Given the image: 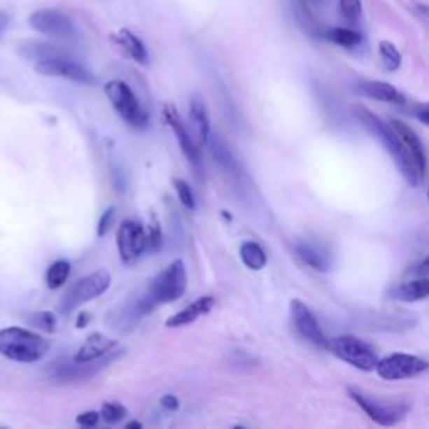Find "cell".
<instances>
[{
	"mask_svg": "<svg viewBox=\"0 0 429 429\" xmlns=\"http://www.w3.org/2000/svg\"><path fill=\"white\" fill-rule=\"evenodd\" d=\"M206 144L210 146L211 156H213L220 168L225 169L227 173H232V175H239L240 173L239 161H237L235 156H233V153L230 151V148H228V144L225 143L222 136H218L216 133L213 134L210 133L206 139Z\"/></svg>",
	"mask_w": 429,
	"mask_h": 429,
	"instance_id": "cell-20",
	"label": "cell"
},
{
	"mask_svg": "<svg viewBox=\"0 0 429 429\" xmlns=\"http://www.w3.org/2000/svg\"><path fill=\"white\" fill-rule=\"evenodd\" d=\"M349 396L354 399L356 405L366 413L374 423L381 424V426H394L399 421L406 418L409 406L406 402H391L382 401V399L367 396L363 391L354 388L347 389Z\"/></svg>",
	"mask_w": 429,
	"mask_h": 429,
	"instance_id": "cell-7",
	"label": "cell"
},
{
	"mask_svg": "<svg viewBox=\"0 0 429 429\" xmlns=\"http://www.w3.org/2000/svg\"><path fill=\"white\" fill-rule=\"evenodd\" d=\"M160 245H161V230L160 225L155 223L150 230H148V248L156 250L160 248Z\"/></svg>",
	"mask_w": 429,
	"mask_h": 429,
	"instance_id": "cell-35",
	"label": "cell"
},
{
	"mask_svg": "<svg viewBox=\"0 0 429 429\" xmlns=\"http://www.w3.org/2000/svg\"><path fill=\"white\" fill-rule=\"evenodd\" d=\"M190 116L191 121H193L195 129H197L199 141L206 143L208 136H210V120H208L205 104H203V101L198 99V97H193V99H191Z\"/></svg>",
	"mask_w": 429,
	"mask_h": 429,
	"instance_id": "cell-24",
	"label": "cell"
},
{
	"mask_svg": "<svg viewBox=\"0 0 429 429\" xmlns=\"http://www.w3.org/2000/svg\"><path fill=\"white\" fill-rule=\"evenodd\" d=\"M389 125L394 131H396V134L399 136V139H401V143L405 144L406 151L409 153L411 158L414 160L416 167H418L419 173H421L424 178V175H426V151H424V146H423L421 139H419V136L416 134L414 131L406 125V122H402L399 120H391Z\"/></svg>",
	"mask_w": 429,
	"mask_h": 429,
	"instance_id": "cell-16",
	"label": "cell"
},
{
	"mask_svg": "<svg viewBox=\"0 0 429 429\" xmlns=\"http://www.w3.org/2000/svg\"><path fill=\"white\" fill-rule=\"evenodd\" d=\"M19 50L24 57L34 59V61L67 56V54L64 52L62 49H59L57 45L48 44V42H39V41H25L19 45Z\"/></svg>",
	"mask_w": 429,
	"mask_h": 429,
	"instance_id": "cell-23",
	"label": "cell"
},
{
	"mask_svg": "<svg viewBox=\"0 0 429 429\" xmlns=\"http://www.w3.org/2000/svg\"><path fill=\"white\" fill-rule=\"evenodd\" d=\"M379 56H381L382 64H384V67L389 72L398 71L399 67H401V61H402L401 52H399L398 48L393 44V42H389V41L379 42Z\"/></svg>",
	"mask_w": 429,
	"mask_h": 429,
	"instance_id": "cell-28",
	"label": "cell"
},
{
	"mask_svg": "<svg viewBox=\"0 0 429 429\" xmlns=\"http://www.w3.org/2000/svg\"><path fill=\"white\" fill-rule=\"evenodd\" d=\"M116 240L121 260L126 263L134 262L148 248V233L143 225L134 222V220H125L121 223Z\"/></svg>",
	"mask_w": 429,
	"mask_h": 429,
	"instance_id": "cell-12",
	"label": "cell"
},
{
	"mask_svg": "<svg viewBox=\"0 0 429 429\" xmlns=\"http://www.w3.org/2000/svg\"><path fill=\"white\" fill-rule=\"evenodd\" d=\"M414 116L418 118V120L421 121L423 125H429V109H428V104H419V106H416Z\"/></svg>",
	"mask_w": 429,
	"mask_h": 429,
	"instance_id": "cell-37",
	"label": "cell"
},
{
	"mask_svg": "<svg viewBox=\"0 0 429 429\" xmlns=\"http://www.w3.org/2000/svg\"><path fill=\"white\" fill-rule=\"evenodd\" d=\"M111 286V274L108 270H97L86 275L72 286L66 295L62 297L59 309L62 314H71L72 310L80 307L89 300L103 295Z\"/></svg>",
	"mask_w": 429,
	"mask_h": 429,
	"instance_id": "cell-6",
	"label": "cell"
},
{
	"mask_svg": "<svg viewBox=\"0 0 429 429\" xmlns=\"http://www.w3.org/2000/svg\"><path fill=\"white\" fill-rule=\"evenodd\" d=\"M163 116H164V121H167V125L171 127V131L175 133L178 144H180L181 151H183L186 160H188L195 168H199V164H202V153H199V148H197V144L193 143V139H191L188 131H186L185 122L183 120H181L178 109L173 104H164Z\"/></svg>",
	"mask_w": 429,
	"mask_h": 429,
	"instance_id": "cell-14",
	"label": "cell"
},
{
	"mask_svg": "<svg viewBox=\"0 0 429 429\" xmlns=\"http://www.w3.org/2000/svg\"><path fill=\"white\" fill-rule=\"evenodd\" d=\"M111 39L125 52L126 57L133 59L134 62L141 64V66H146L150 62V54L144 48L143 41L138 36H134L129 29H120V31L113 34Z\"/></svg>",
	"mask_w": 429,
	"mask_h": 429,
	"instance_id": "cell-18",
	"label": "cell"
},
{
	"mask_svg": "<svg viewBox=\"0 0 429 429\" xmlns=\"http://www.w3.org/2000/svg\"><path fill=\"white\" fill-rule=\"evenodd\" d=\"M325 37L334 44L341 45V48H356L363 42V36L359 32L352 31V29L346 27H332L325 32Z\"/></svg>",
	"mask_w": 429,
	"mask_h": 429,
	"instance_id": "cell-26",
	"label": "cell"
},
{
	"mask_svg": "<svg viewBox=\"0 0 429 429\" xmlns=\"http://www.w3.org/2000/svg\"><path fill=\"white\" fill-rule=\"evenodd\" d=\"M104 92L111 101L114 111L133 127H144L148 122V114L125 80L113 79L104 86Z\"/></svg>",
	"mask_w": 429,
	"mask_h": 429,
	"instance_id": "cell-4",
	"label": "cell"
},
{
	"mask_svg": "<svg viewBox=\"0 0 429 429\" xmlns=\"http://www.w3.org/2000/svg\"><path fill=\"white\" fill-rule=\"evenodd\" d=\"M215 307V299L210 295L199 297V299L195 300L193 304H190L188 307L181 310V312L175 314L167 321V327H181V325H188L191 322H195L197 318L202 316H206L211 309Z\"/></svg>",
	"mask_w": 429,
	"mask_h": 429,
	"instance_id": "cell-19",
	"label": "cell"
},
{
	"mask_svg": "<svg viewBox=\"0 0 429 429\" xmlns=\"http://www.w3.org/2000/svg\"><path fill=\"white\" fill-rule=\"evenodd\" d=\"M240 258L250 270H262L267 265V255L257 241H245V244H241Z\"/></svg>",
	"mask_w": 429,
	"mask_h": 429,
	"instance_id": "cell-25",
	"label": "cell"
},
{
	"mask_svg": "<svg viewBox=\"0 0 429 429\" xmlns=\"http://www.w3.org/2000/svg\"><path fill=\"white\" fill-rule=\"evenodd\" d=\"M186 283H188V277H186L185 263L183 260H175L153 279L146 299L150 300L153 307L160 304L175 302L185 294Z\"/></svg>",
	"mask_w": 429,
	"mask_h": 429,
	"instance_id": "cell-3",
	"label": "cell"
},
{
	"mask_svg": "<svg viewBox=\"0 0 429 429\" xmlns=\"http://www.w3.org/2000/svg\"><path fill=\"white\" fill-rule=\"evenodd\" d=\"M354 91L360 96H366L369 99L381 101V103L406 104V97L399 92L393 84L382 83V80H359L354 84Z\"/></svg>",
	"mask_w": 429,
	"mask_h": 429,
	"instance_id": "cell-15",
	"label": "cell"
},
{
	"mask_svg": "<svg viewBox=\"0 0 429 429\" xmlns=\"http://www.w3.org/2000/svg\"><path fill=\"white\" fill-rule=\"evenodd\" d=\"M49 342L24 327L0 329V354L15 363H37L48 354Z\"/></svg>",
	"mask_w": 429,
	"mask_h": 429,
	"instance_id": "cell-2",
	"label": "cell"
},
{
	"mask_svg": "<svg viewBox=\"0 0 429 429\" xmlns=\"http://www.w3.org/2000/svg\"><path fill=\"white\" fill-rule=\"evenodd\" d=\"M29 25L34 31L45 34L49 37H57V39H67L74 36L76 29L72 20L62 12L54 10V8H42L36 10L29 17Z\"/></svg>",
	"mask_w": 429,
	"mask_h": 429,
	"instance_id": "cell-11",
	"label": "cell"
},
{
	"mask_svg": "<svg viewBox=\"0 0 429 429\" xmlns=\"http://www.w3.org/2000/svg\"><path fill=\"white\" fill-rule=\"evenodd\" d=\"M429 294V280L428 277H419L409 282H402L391 288L389 295L393 299L401 300V302H418V300L426 299Z\"/></svg>",
	"mask_w": 429,
	"mask_h": 429,
	"instance_id": "cell-21",
	"label": "cell"
},
{
	"mask_svg": "<svg viewBox=\"0 0 429 429\" xmlns=\"http://www.w3.org/2000/svg\"><path fill=\"white\" fill-rule=\"evenodd\" d=\"M295 252L314 270L327 272L330 269L329 257H327L324 250H321V246L310 244V241H297Z\"/></svg>",
	"mask_w": 429,
	"mask_h": 429,
	"instance_id": "cell-22",
	"label": "cell"
},
{
	"mask_svg": "<svg viewBox=\"0 0 429 429\" xmlns=\"http://www.w3.org/2000/svg\"><path fill=\"white\" fill-rule=\"evenodd\" d=\"M116 358L118 354L108 356V358H101L96 360H89V363H76L74 359L62 360V363L54 364V366L49 369V372L50 377H52L56 382H59V384H74V382L86 381L89 377H92L94 374L99 372L101 369L109 366Z\"/></svg>",
	"mask_w": 429,
	"mask_h": 429,
	"instance_id": "cell-9",
	"label": "cell"
},
{
	"mask_svg": "<svg viewBox=\"0 0 429 429\" xmlns=\"http://www.w3.org/2000/svg\"><path fill=\"white\" fill-rule=\"evenodd\" d=\"M341 14L351 22H358L363 15V3L360 0H339Z\"/></svg>",
	"mask_w": 429,
	"mask_h": 429,
	"instance_id": "cell-31",
	"label": "cell"
},
{
	"mask_svg": "<svg viewBox=\"0 0 429 429\" xmlns=\"http://www.w3.org/2000/svg\"><path fill=\"white\" fill-rule=\"evenodd\" d=\"M126 428H127V429H131V428H138V429H139V428H143V424H141V423H138V421H131V423H127V424H126Z\"/></svg>",
	"mask_w": 429,
	"mask_h": 429,
	"instance_id": "cell-40",
	"label": "cell"
},
{
	"mask_svg": "<svg viewBox=\"0 0 429 429\" xmlns=\"http://www.w3.org/2000/svg\"><path fill=\"white\" fill-rule=\"evenodd\" d=\"M101 416L97 411H86V413L79 414L78 418H76V423L80 424V426H86V428H92L96 426L97 423H99Z\"/></svg>",
	"mask_w": 429,
	"mask_h": 429,
	"instance_id": "cell-34",
	"label": "cell"
},
{
	"mask_svg": "<svg viewBox=\"0 0 429 429\" xmlns=\"http://www.w3.org/2000/svg\"><path fill=\"white\" fill-rule=\"evenodd\" d=\"M89 318H91V316H89L87 312H80V316L78 317V329H83V327H86L89 324Z\"/></svg>",
	"mask_w": 429,
	"mask_h": 429,
	"instance_id": "cell-38",
	"label": "cell"
},
{
	"mask_svg": "<svg viewBox=\"0 0 429 429\" xmlns=\"http://www.w3.org/2000/svg\"><path fill=\"white\" fill-rule=\"evenodd\" d=\"M379 377L386 381H402L419 376L428 371V360L413 354H402L396 352L388 358L377 360L376 367Z\"/></svg>",
	"mask_w": 429,
	"mask_h": 429,
	"instance_id": "cell-8",
	"label": "cell"
},
{
	"mask_svg": "<svg viewBox=\"0 0 429 429\" xmlns=\"http://www.w3.org/2000/svg\"><path fill=\"white\" fill-rule=\"evenodd\" d=\"M114 216H116V208H114V206L108 208V210H106L104 213L101 215L99 223H97V235L104 237L106 233L109 232V228H111L113 223H114Z\"/></svg>",
	"mask_w": 429,
	"mask_h": 429,
	"instance_id": "cell-33",
	"label": "cell"
},
{
	"mask_svg": "<svg viewBox=\"0 0 429 429\" xmlns=\"http://www.w3.org/2000/svg\"><path fill=\"white\" fill-rule=\"evenodd\" d=\"M161 406L168 411H176L180 407V401H178V398L171 396V394H167V396L161 398Z\"/></svg>",
	"mask_w": 429,
	"mask_h": 429,
	"instance_id": "cell-36",
	"label": "cell"
},
{
	"mask_svg": "<svg viewBox=\"0 0 429 429\" xmlns=\"http://www.w3.org/2000/svg\"><path fill=\"white\" fill-rule=\"evenodd\" d=\"M118 346V341L114 339L106 337V335L96 332L91 334L84 341L83 346L79 347V351L74 354L76 363H89V360H96L104 358L106 354H111L114 347Z\"/></svg>",
	"mask_w": 429,
	"mask_h": 429,
	"instance_id": "cell-17",
	"label": "cell"
},
{
	"mask_svg": "<svg viewBox=\"0 0 429 429\" xmlns=\"http://www.w3.org/2000/svg\"><path fill=\"white\" fill-rule=\"evenodd\" d=\"M8 25V15L6 12H0V36H2V32L6 31Z\"/></svg>",
	"mask_w": 429,
	"mask_h": 429,
	"instance_id": "cell-39",
	"label": "cell"
},
{
	"mask_svg": "<svg viewBox=\"0 0 429 429\" xmlns=\"http://www.w3.org/2000/svg\"><path fill=\"white\" fill-rule=\"evenodd\" d=\"M327 349L332 352L335 358L351 364L359 371H374L379 360L376 351L363 339L354 337V335H339L332 341H327Z\"/></svg>",
	"mask_w": 429,
	"mask_h": 429,
	"instance_id": "cell-5",
	"label": "cell"
},
{
	"mask_svg": "<svg viewBox=\"0 0 429 429\" xmlns=\"http://www.w3.org/2000/svg\"><path fill=\"white\" fill-rule=\"evenodd\" d=\"M34 69L42 76H49V78H64L79 84H87V86L96 84V76L84 66L72 61L69 56L42 59V61L36 62Z\"/></svg>",
	"mask_w": 429,
	"mask_h": 429,
	"instance_id": "cell-10",
	"label": "cell"
},
{
	"mask_svg": "<svg viewBox=\"0 0 429 429\" xmlns=\"http://www.w3.org/2000/svg\"><path fill=\"white\" fill-rule=\"evenodd\" d=\"M354 116L358 118V121L363 125L366 129L371 133L374 138H377L382 143V146L386 148V151L393 156L396 161L399 171L405 176L407 185L418 186L424 180L421 173H419L418 167H416L414 160L411 158L409 153L406 151L405 144L401 143L396 131L391 127V125L384 122L379 116H376L372 111H369L364 106H354Z\"/></svg>",
	"mask_w": 429,
	"mask_h": 429,
	"instance_id": "cell-1",
	"label": "cell"
},
{
	"mask_svg": "<svg viewBox=\"0 0 429 429\" xmlns=\"http://www.w3.org/2000/svg\"><path fill=\"white\" fill-rule=\"evenodd\" d=\"M290 318L295 330L305 341L312 342L317 347H327V339L324 330L318 325L316 316L310 312V309L300 300H292L290 302Z\"/></svg>",
	"mask_w": 429,
	"mask_h": 429,
	"instance_id": "cell-13",
	"label": "cell"
},
{
	"mask_svg": "<svg viewBox=\"0 0 429 429\" xmlns=\"http://www.w3.org/2000/svg\"><path fill=\"white\" fill-rule=\"evenodd\" d=\"M126 414H127L126 407L120 405V402H104L103 407H101V411H99L101 418H103L104 421L109 424L120 423Z\"/></svg>",
	"mask_w": 429,
	"mask_h": 429,
	"instance_id": "cell-30",
	"label": "cell"
},
{
	"mask_svg": "<svg viewBox=\"0 0 429 429\" xmlns=\"http://www.w3.org/2000/svg\"><path fill=\"white\" fill-rule=\"evenodd\" d=\"M71 274V263L67 260H57L54 262L52 265L48 269V275H45V282H48V287L56 290V288H61L64 283L67 282Z\"/></svg>",
	"mask_w": 429,
	"mask_h": 429,
	"instance_id": "cell-27",
	"label": "cell"
},
{
	"mask_svg": "<svg viewBox=\"0 0 429 429\" xmlns=\"http://www.w3.org/2000/svg\"><path fill=\"white\" fill-rule=\"evenodd\" d=\"M29 324L36 327V329L42 330V332L52 334L57 329V317L54 316L49 310H42V312H36L32 316H29Z\"/></svg>",
	"mask_w": 429,
	"mask_h": 429,
	"instance_id": "cell-29",
	"label": "cell"
},
{
	"mask_svg": "<svg viewBox=\"0 0 429 429\" xmlns=\"http://www.w3.org/2000/svg\"><path fill=\"white\" fill-rule=\"evenodd\" d=\"M173 183H175V190L178 193V198H180L181 205H183L185 208H188V210H195V197H193V191H191L190 188V185L183 180H175Z\"/></svg>",
	"mask_w": 429,
	"mask_h": 429,
	"instance_id": "cell-32",
	"label": "cell"
}]
</instances>
